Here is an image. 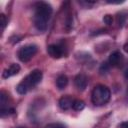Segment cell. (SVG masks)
Segmentation results:
<instances>
[{
    "instance_id": "obj_17",
    "label": "cell",
    "mask_w": 128,
    "mask_h": 128,
    "mask_svg": "<svg viewBox=\"0 0 128 128\" xmlns=\"http://www.w3.org/2000/svg\"><path fill=\"white\" fill-rule=\"evenodd\" d=\"M123 49H124V51H125V52H127V53H128V41H127V42L124 44Z\"/></svg>"
},
{
    "instance_id": "obj_9",
    "label": "cell",
    "mask_w": 128,
    "mask_h": 128,
    "mask_svg": "<svg viewBox=\"0 0 128 128\" xmlns=\"http://www.w3.org/2000/svg\"><path fill=\"white\" fill-rule=\"evenodd\" d=\"M73 102H74V99L70 96H63L60 98L59 100V107L62 109V110H68L72 107L73 105Z\"/></svg>"
},
{
    "instance_id": "obj_2",
    "label": "cell",
    "mask_w": 128,
    "mask_h": 128,
    "mask_svg": "<svg viewBox=\"0 0 128 128\" xmlns=\"http://www.w3.org/2000/svg\"><path fill=\"white\" fill-rule=\"evenodd\" d=\"M43 74L40 70L35 69L33 71H31L16 87V91L18 94L20 95H24L27 93V91L31 88H33L34 86H36L41 80H42Z\"/></svg>"
},
{
    "instance_id": "obj_12",
    "label": "cell",
    "mask_w": 128,
    "mask_h": 128,
    "mask_svg": "<svg viewBox=\"0 0 128 128\" xmlns=\"http://www.w3.org/2000/svg\"><path fill=\"white\" fill-rule=\"evenodd\" d=\"M109 68H110V64H108L107 62H104L101 64V66L99 68V72L101 74H106L109 71Z\"/></svg>"
},
{
    "instance_id": "obj_3",
    "label": "cell",
    "mask_w": 128,
    "mask_h": 128,
    "mask_svg": "<svg viewBox=\"0 0 128 128\" xmlns=\"http://www.w3.org/2000/svg\"><path fill=\"white\" fill-rule=\"evenodd\" d=\"M111 97V91L107 86L97 85L94 87L91 93V101L94 105L102 106L106 104Z\"/></svg>"
},
{
    "instance_id": "obj_4",
    "label": "cell",
    "mask_w": 128,
    "mask_h": 128,
    "mask_svg": "<svg viewBox=\"0 0 128 128\" xmlns=\"http://www.w3.org/2000/svg\"><path fill=\"white\" fill-rule=\"evenodd\" d=\"M37 52V46L34 44H28L21 47L18 51V58L22 62H28Z\"/></svg>"
},
{
    "instance_id": "obj_11",
    "label": "cell",
    "mask_w": 128,
    "mask_h": 128,
    "mask_svg": "<svg viewBox=\"0 0 128 128\" xmlns=\"http://www.w3.org/2000/svg\"><path fill=\"white\" fill-rule=\"evenodd\" d=\"M72 108L74 110H76V111H81V110H83L85 108V102L82 101V100H80V99H76L73 102Z\"/></svg>"
},
{
    "instance_id": "obj_10",
    "label": "cell",
    "mask_w": 128,
    "mask_h": 128,
    "mask_svg": "<svg viewBox=\"0 0 128 128\" xmlns=\"http://www.w3.org/2000/svg\"><path fill=\"white\" fill-rule=\"evenodd\" d=\"M67 84H68V78H67L66 75L62 74V75H59V76L57 77V79H56V86H57L60 90L64 89V88L67 86Z\"/></svg>"
},
{
    "instance_id": "obj_14",
    "label": "cell",
    "mask_w": 128,
    "mask_h": 128,
    "mask_svg": "<svg viewBox=\"0 0 128 128\" xmlns=\"http://www.w3.org/2000/svg\"><path fill=\"white\" fill-rule=\"evenodd\" d=\"M45 128H66V126L62 123H50L46 125Z\"/></svg>"
},
{
    "instance_id": "obj_16",
    "label": "cell",
    "mask_w": 128,
    "mask_h": 128,
    "mask_svg": "<svg viewBox=\"0 0 128 128\" xmlns=\"http://www.w3.org/2000/svg\"><path fill=\"white\" fill-rule=\"evenodd\" d=\"M120 128H128V121L121 123V125H120Z\"/></svg>"
},
{
    "instance_id": "obj_18",
    "label": "cell",
    "mask_w": 128,
    "mask_h": 128,
    "mask_svg": "<svg viewBox=\"0 0 128 128\" xmlns=\"http://www.w3.org/2000/svg\"><path fill=\"white\" fill-rule=\"evenodd\" d=\"M124 76H125L126 79H128V67L126 68V70H125V72H124Z\"/></svg>"
},
{
    "instance_id": "obj_5",
    "label": "cell",
    "mask_w": 128,
    "mask_h": 128,
    "mask_svg": "<svg viewBox=\"0 0 128 128\" xmlns=\"http://www.w3.org/2000/svg\"><path fill=\"white\" fill-rule=\"evenodd\" d=\"M74 83H75V86H76V88H77L78 90L83 91V90L86 89V87H87V85H88V77H87L85 74L80 73V74H78V75L75 77Z\"/></svg>"
},
{
    "instance_id": "obj_19",
    "label": "cell",
    "mask_w": 128,
    "mask_h": 128,
    "mask_svg": "<svg viewBox=\"0 0 128 128\" xmlns=\"http://www.w3.org/2000/svg\"><path fill=\"white\" fill-rule=\"evenodd\" d=\"M15 128H25V127H23V126H18V127H15Z\"/></svg>"
},
{
    "instance_id": "obj_6",
    "label": "cell",
    "mask_w": 128,
    "mask_h": 128,
    "mask_svg": "<svg viewBox=\"0 0 128 128\" xmlns=\"http://www.w3.org/2000/svg\"><path fill=\"white\" fill-rule=\"evenodd\" d=\"M47 52L52 58H55V59L61 58L63 56V49L59 45H56V44L49 45L47 48Z\"/></svg>"
},
{
    "instance_id": "obj_8",
    "label": "cell",
    "mask_w": 128,
    "mask_h": 128,
    "mask_svg": "<svg viewBox=\"0 0 128 128\" xmlns=\"http://www.w3.org/2000/svg\"><path fill=\"white\" fill-rule=\"evenodd\" d=\"M123 61V55L119 51H114L109 56V64L111 66H119Z\"/></svg>"
},
{
    "instance_id": "obj_1",
    "label": "cell",
    "mask_w": 128,
    "mask_h": 128,
    "mask_svg": "<svg viewBox=\"0 0 128 128\" xmlns=\"http://www.w3.org/2000/svg\"><path fill=\"white\" fill-rule=\"evenodd\" d=\"M52 7L46 2H38L35 5L34 25L39 31H45L52 15Z\"/></svg>"
},
{
    "instance_id": "obj_13",
    "label": "cell",
    "mask_w": 128,
    "mask_h": 128,
    "mask_svg": "<svg viewBox=\"0 0 128 128\" xmlns=\"http://www.w3.org/2000/svg\"><path fill=\"white\" fill-rule=\"evenodd\" d=\"M0 24H1L2 30H3V29L6 27V25H7V19H6L5 14H3V13L0 14Z\"/></svg>"
},
{
    "instance_id": "obj_20",
    "label": "cell",
    "mask_w": 128,
    "mask_h": 128,
    "mask_svg": "<svg viewBox=\"0 0 128 128\" xmlns=\"http://www.w3.org/2000/svg\"><path fill=\"white\" fill-rule=\"evenodd\" d=\"M127 92H128V86H127Z\"/></svg>"
},
{
    "instance_id": "obj_15",
    "label": "cell",
    "mask_w": 128,
    "mask_h": 128,
    "mask_svg": "<svg viewBox=\"0 0 128 128\" xmlns=\"http://www.w3.org/2000/svg\"><path fill=\"white\" fill-rule=\"evenodd\" d=\"M103 22H104L105 24H107V25H111L112 22H113V18H112V16L109 15V14L105 15V16L103 17Z\"/></svg>"
},
{
    "instance_id": "obj_7",
    "label": "cell",
    "mask_w": 128,
    "mask_h": 128,
    "mask_svg": "<svg viewBox=\"0 0 128 128\" xmlns=\"http://www.w3.org/2000/svg\"><path fill=\"white\" fill-rule=\"evenodd\" d=\"M19 71H20V66H19V64L13 63V64H11L8 68H6V69L3 71V73H2V78L7 79V78H9V77H11V76H14V75L18 74Z\"/></svg>"
}]
</instances>
